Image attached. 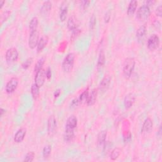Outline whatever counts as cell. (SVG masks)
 I'll return each instance as SVG.
<instances>
[{
    "label": "cell",
    "instance_id": "d4e9b609",
    "mask_svg": "<svg viewBox=\"0 0 162 162\" xmlns=\"http://www.w3.org/2000/svg\"><path fill=\"white\" fill-rule=\"evenodd\" d=\"M67 27L70 30H72V31L77 29L76 20L74 17H71L68 18V22H67Z\"/></svg>",
    "mask_w": 162,
    "mask_h": 162
},
{
    "label": "cell",
    "instance_id": "52a82bcc",
    "mask_svg": "<svg viewBox=\"0 0 162 162\" xmlns=\"http://www.w3.org/2000/svg\"><path fill=\"white\" fill-rule=\"evenodd\" d=\"M18 85V79L17 77H12L10 79L5 87V91L8 94L14 93L17 89Z\"/></svg>",
    "mask_w": 162,
    "mask_h": 162
},
{
    "label": "cell",
    "instance_id": "8992f818",
    "mask_svg": "<svg viewBox=\"0 0 162 162\" xmlns=\"http://www.w3.org/2000/svg\"><path fill=\"white\" fill-rule=\"evenodd\" d=\"M148 48L149 50L153 51L156 49L160 46V38L156 34H152L148 40Z\"/></svg>",
    "mask_w": 162,
    "mask_h": 162
},
{
    "label": "cell",
    "instance_id": "484cf974",
    "mask_svg": "<svg viewBox=\"0 0 162 162\" xmlns=\"http://www.w3.org/2000/svg\"><path fill=\"white\" fill-rule=\"evenodd\" d=\"M39 89H40V87H38L35 83L32 85V87H31V94H32L33 98L34 99H37L38 98L39 96V93H40Z\"/></svg>",
    "mask_w": 162,
    "mask_h": 162
},
{
    "label": "cell",
    "instance_id": "9c48e42d",
    "mask_svg": "<svg viewBox=\"0 0 162 162\" xmlns=\"http://www.w3.org/2000/svg\"><path fill=\"white\" fill-rule=\"evenodd\" d=\"M39 42V32L36 30L34 32L30 33L29 37V46L30 49H34Z\"/></svg>",
    "mask_w": 162,
    "mask_h": 162
},
{
    "label": "cell",
    "instance_id": "d590c367",
    "mask_svg": "<svg viewBox=\"0 0 162 162\" xmlns=\"http://www.w3.org/2000/svg\"><path fill=\"white\" fill-rule=\"evenodd\" d=\"M91 2L90 1H82L80 2V8L83 10H85L89 6Z\"/></svg>",
    "mask_w": 162,
    "mask_h": 162
},
{
    "label": "cell",
    "instance_id": "7bdbcfd3",
    "mask_svg": "<svg viewBox=\"0 0 162 162\" xmlns=\"http://www.w3.org/2000/svg\"><path fill=\"white\" fill-rule=\"evenodd\" d=\"M5 2V1H0V5H1V8L3 7V6L4 5Z\"/></svg>",
    "mask_w": 162,
    "mask_h": 162
},
{
    "label": "cell",
    "instance_id": "b9f144b4",
    "mask_svg": "<svg viewBox=\"0 0 162 162\" xmlns=\"http://www.w3.org/2000/svg\"><path fill=\"white\" fill-rule=\"evenodd\" d=\"M5 113V110H4L3 108H1V116L2 117H3V114Z\"/></svg>",
    "mask_w": 162,
    "mask_h": 162
},
{
    "label": "cell",
    "instance_id": "836d02e7",
    "mask_svg": "<svg viewBox=\"0 0 162 162\" xmlns=\"http://www.w3.org/2000/svg\"><path fill=\"white\" fill-rule=\"evenodd\" d=\"M33 62V58H27L25 62L22 64V67L24 69H27L30 65H31L32 63Z\"/></svg>",
    "mask_w": 162,
    "mask_h": 162
},
{
    "label": "cell",
    "instance_id": "3957f363",
    "mask_svg": "<svg viewBox=\"0 0 162 162\" xmlns=\"http://www.w3.org/2000/svg\"><path fill=\"white\" fill-rule=\"evenodd\" d=\"M18 58V50L15 48H11L6 51L5 59L7 64H12L17 62Z\"/></svg>",
    "mask_w": 162,
    "mask_h": 162
},
{
    "label": "cell",
    "instance_id": "603a6c76",
    "mask_svg": "<svg viewBox=\"0 0 162 162\" xmlns=\"http://www.w3.org/2000/svg\"><path fill=\"white\" fill-rule=\"evenodd\" d=\"M137 6V1H135V0H134V1H131L127 8V15L129 16H133L136 12Z\"/></svg>",
    "mask_w": 162,
    "mask_h": 162
},
{
    "label": "cell",
    "instance_id": "ba28073f",
    "mask_svg": "<svg viewBox=\"0 0 162 162\" xmlns=\"http://www.w3.org/2000/svg\"><path fill=\"white\" fill-rule=\"evenodd\" d=\"M56 120L53 115L50 116L48 120V133L49 136H52L56 130Z\"/></svg>",
    "mask_w": 162,
    "mask_h": 162
},
{
    "label": "cell",
    "instance_id": "e0dca14e",
    "mask_svg": "<svg viewBox=\"0 0 162 162\" xmlns=\"http://www.w3.org/2000/svg\"><path fill=\"white\" fill-rule=\"evenodd\" d=\"M75 134H74V129H69L65 127V130L64 134V139L66 142H72L74 139Z\"/></svg>",
    "mask_w": 162,
    "mask_h": 162
},
{
    "label": "cell",
    "instance_id": "5bb4252c",
    "mask_svg": "<svg viewBox=\"0 0 162 162\" xmlns=\"http://www.w3.org/2000/svg\"><path fill=\"white\" fill-rule=\"evenodd\" d=\"M136 101V96L133 93L128 94L124 99V106L126 109H129L133 106Z\"/></svg>",
    "mask_w": 162,
    "mask_h": 162
},
{
    "label": "cell",
    "instance_id": "e575fe53",
    "mask_svg": "<svg viewBox=\"0 0 162 162\" xmlns=\"http://www.w3.org/2000/svg\"><path fill=\"white\" fill-rule=\"evenodd\" d=\"M81 33V30L79 29L78 28L74 30L72 33V35H71V37H70V39L72 40H75L79 35Z\"/></svg>",
    "mask_w": 162,
    "mask_h": 162
},
{
    "label": "cell",
    "instance_id": "f546056e",
    "mask_svg": "<svg viewBox=\"0 0 162 162\" xmlns=\"http://www.w3.org/2000/svg\"><path fill=\"white\" fill-rule=\"evenodd\" d=\"M89 96V92L88 91H85L84 92L80 95L79 98L78 99L79 101V103H83V102H86L87 103V100Z\"/></svg>",
    "mask_w": 162,
    "mask_h": 162
},
{
    "label": "cell",
    "instance_id": "ac0fdd59",
    "mask_svg": "<svg viewBox=\"0 0 162 162\" xmlns=\"http://www.w3.org/2000/svg\"><path fill=\"white\" fill-rule=\"evenodd\" d=\"M146 34V26L145 25H141L137 30L136 37L139 42H142L145 37Z\"/></svg>",
    "mask_w": 162,
    "mask_h": 162
},
{
    "label": "cell",
    "instance_id": "60d3db41",
    "mask_svg": "<svg viewBox=\"0 0 162 162\" xmlns=\"http://www.w3.org/2000/svg\"><path fill=\"white\" fill-rule=\"evenodd\" d=\"M146 3V5H147V6H149V5H153L155 3V2H153V1H148Z\"/></svg>",
    "mask_w": 162,
    "mask_h": 162
},
{
    "label": "cell",
    "instance_id": "4fadbf2b",
    "mask_svg": "<svg viewBox=\"0 0 162 162\" xmlns=\"http://www.w3.org/2000/svg\"><path fill=\"white\" fill-rule=\"evenodd\" d=\"M60 19L62 22H64L67 18L68 14V3L66 2H64L60 8Z\"/></svg>",
    "mask_w": 162,
    "mask_h": 162
},
{
    "label": "cell",
    "instance_id": "ab89813d",
    "mask_svg": "<svg viewBox=\"0 0 162 162\" xmlns=\"http://www.w3.org/2000/svg\"><path fill=\"white\" fill-rule=\"evenodd\" d=\"M60 93H61V90H60V89H57V90H56V91H55V93H54V96H55V98H58V97L60 96Z\"/></svg>",
    "mask_w": 162,
    "mask_h": 162
},
{
    "label": "cell",
    "instance_id": "74e56055",
    "mask_svg": "<svg viewBox=\"0 0 162 162\" xmlns=\"http://www.w3.org/2000/svg\"><path fill=\"white\" fill-rule=\"evenodd\" d=\"M156 15L158 17H161L162 15V6L160 5L158 7H157L156 10Z\"/></svg>",
    "mask_w": 162,
    "mask_h": 162
},
{
    "label": "cell",
    "instance_id": "d6986e66",
    "mask_svg": "<svg viewBox=\"0 0 162 162\" xmlns=\"http://www.w3.org/2000/svg\"><path fill=\"white\" fill-rule=\"evenodd\" d=\"M98 95V91L96 89H94L91 91L90 94H89L87 100V104L88 106H93L95 104Z\"/></svg>",
    "mask_w": 162,
    "mask_h": 162
},
{
    "label": "cell",
    "instance_id": "6da1fadb",
    "mask_svg": "<svg viewBox=\"0 0 162 162\" xmlns=\"http://www.w3.org/2000/svg\"><path fill=\"white\" fill-rule=\"evenodd\" d=\"M136 65L135 60L133 58H127L125 60L123 65V73L126 79H129L133 74Z\"/></svg>",
    "mask_w": 162,
    "mask_h": 162
},
{
    "label": "cell",
    "instance_id": "9a60e30c",
    "mask_svg": "<svg viewBox=\"0 0 162 162\" xmlns=\"http://www.w3.org/2000/svg\"><path fill=\"white\" fill-rule=\"evenodd\" d=\"M48 37L47 36H43L39 40V42L37 46V51L38 53L41 52L44 48L46 46L48 43Z\"/></svg>",
    "mask_w": 162,
    "mask_h": 162
},
{
    "label": "cell",
    "instance_id": "44dd1931",
    "mask_svg": "<svg viewBox=\"0 0 162 162\" xmlns=\"http://www.w3.org/2000/svg\"><path fill=\"white\" fill-rule=\"evenodd\" d=\"M107 131L102 130L98 135V145L99 146H104L106 144Z\"/></svg>",
    "mask_w": 162,
    "mask_h": 162
},
{
    "label": "cell",
    "instance_id": "7c38bea8",
    "mask_svg": "<svg viewBox=\"0 0 162 162\" xmlns=\"http://www.w3.org/2000/svg\"><path fill=\"white\" fill-rule=\"evenodd\" d=\"M27 134V130L25 128H22L19 129L14 137V141L16 143H20L24 141Z\"/></svg>",
    "mask_w": 162,
    "mask_h": 162
},
{
    "label": "cell",
    "instance_id": "f1b7e54d",
    "mask_svg": "<svg viewBox=\"0 0 162 162\" xmlns=\"http://www.w3.org/2000/svg\"><path fill=\"white\" fill-rule=\"evenodd\" d=\"M52 148L51 145H46L43 150V156L44 158H47L49 156L51 153H52Z\"/></svg>",
    "mask_w": 162,
    "mask_h": 162
},
{
    "label": "cell",
    "instance_id": "83f0119b",
    "mask_svg": "<svg viewBox=\"0 0 162 162\" xmlns=\"http://www.w3.org/2000/svg\"><path fill=\"white\" fill-rule=\"evenodd\" d=\"M121 149L119 148H116L112 150L111 153L110 154V159L111 160H116L120 155Z\"/></svg>",
    "mask_w": 162,
    "mask_h": 162
},
{
    "label": "cell",
    "instance_id": "7402d4cb",
    "mask_svg": "<svg viewBox=\"0 0 162 162\" xmlns=\"http://www.w3.org/2000/svg\"><path fill=\"white\" fill-rule=\"evenodd\" d=\"M105 54L104 51L102 49L100 51L99 54V57L98 60V64H97V67L98 69H100L101 68H103L105 64Z\"/></svg>",
    "mask_w": 162,
    "mask_h": 162
},
{
    "label": "cell",
    "instance_id": "4316f807",
    "mask_svg": "<svg viewBox=\"0 0 162 162\" xmlns=\"http://www.w3.org/2000/svg\"><path fill=\"white\" fill-rule=\"evenodd\" d=\"M45 58L44 57H42V58H40L37 62V63L35 65V67H34V72L36 73L39 70H40V69H42L43 68V66L45 62Z\"/></svg>",
    "mask_w": 162,
    "mask_h": 162
},
{
    "label": "cell",
    "instance_id": "ffe728a7",
    "mask_svg": "<svg viewBox=\"0 0 162 162\" xmlns=\"http://www.w3.org/2000/svg\"><path fill=\"white\" fill-rule=\"evenodd\" d=\"M77 125V118L75 115H71L67 119L66 122V128L74 129Z\"/></svg>",
    "mask_w": 162,
    "mask_h": 162
},
{
    "label": "cell",
    "instance_id": "4dcf8cb0",
    "mask_svg": "<svg viewBox=\"0 0 162 162\" xmlns=\"http://www.w3.org/2000/svg\"><path fill=\"white\" fill-rule=\"evenodd\" d=\"M34 156H35L34 152L30 151L25 155V156L24 159V161L32 162L34 160Z\"/></svg>",
    "mask_w": 162,
    "mask_h": 162
},
{
    "label": "cell",
    "instance_id": "8fae6325",
    "mask_svg": "<svg viewBox=\"0 0 162 162\" xmlns=\"http://www.w3.org/2000/svg\"><path fill=\"white\" fill-rule=\"evenodd\" d=\"M153 120H152L150 118H147L144 122L141 132L143 133L148 134L152 130V129H153Z\"/></svg>",
    "mask_w": 162,
    "mask_h": 162
},
{
    "label": "cell",
    "instance_id": "1f68e13d",
    "mask_svg": "<svg viewBox=\"0 0 162 162\" xmlns=\"http://www.w3.org/2000/svg\"><path fill=\"white\" fill-rule=\"evenodd\" d=\"M96 18L94 15H93L90 18V20H89V29L90 30H93L96 25Z\"/></svg>",
    "mask_w": 162,
    "mask_h": 162
},
{
    "label": "cell",
    "instance_id": "7a4b0ae2",
    "mask_svg": "<svg viewBox=\"0 0 162 162\" xmlns=\"http://www.w3.org/2000/svg\"><path fill=\"white\" fill-rule=\"evenodd\" d=\"M75 55L70 53L64 58L62 63V69L65 72L68 73L72 70L74 65Z\"/></svg>",
    "mask_w": 162,
    "mask_h": 162
},
{
    "label": "cell",
    "instance_id": "cb8c5ba5",
    "mask_svg": "<svg viewBox=\"0 0 162 162\" xmlns=\"http://www.w3.org/2000/svg\"><path fill=\"white\" fill-rule=\"evenodd\" d=\"M39 24V20L38 18L36 17H33L31 20H30V24H29V29L30 32H34L36 30H37V27Z\"/></svg>",
    "mask_w": 162,
    "mask_h": 162
},
{
    "label": "cell",
    "instance_id": "2e32d148",
    "mask_svg": "<svg viewBox=\"0 0 162 162\" xmlns=\"http://www.w3.org/2000/svg\"><path fill=\"white\" fill-rule=\"evenodd\" d=\"M52 3L50 1H46L44 2L41 8H40V14L44 16L48 15L49 14L51 10H52Z\"/></svg>",
    "mask_w": 162,
    "mask_h": 162
},
{
    "label": "cell",
    "instance_id": "30bf717a",
    "mask_svg": "<svg viewBox=\"0 0 162 162\" xmlns=\"http://www.w3.org/2000/svg\"><path fill=\"white\" fill-rule=\"evenodd\" d=\"M111 83V77L109 75H105L99 85V89L102 91V92H105L109 88L110 84Z\"/></svg>",
    "mask_w": 162,
    "mask_h": 162
},
{
    "label": "cell",
    "instance_id": "5b68a950",
    "mask_svg": "<svg viewBox=\"0 0 162 162\" xmlns=\"http://www.w3.org/2000/svg\"><path fill=\"white\" fill-rule=\"evenodd\" d=\"M46 79V70L44 68L40 69L36 74V76H35V79H34L35 84L38 87H41L45 83Z\"/></svg>",
    "mask_w": 162,
    "mask_h": 162
},
{
    "label": "cell",
    "instance_id": "277c9868",
    "mask_svg": "<svg viewBox=\"0 0 162 162\" xmlns=\"http://www.w3.org/2000/svg\"><path fill=\"white\" fill-rule=\"evenodd\" d=\"M151 12L149 7L146 5H144L141 6L137 10L136 17L139 20H147L149 15H150Z\"/></svg>",
    "mask_w": 162,
    "mask_h": 162
},
{
    "label": "cell",
    "instance_id": "f35d334b",
    "mask_svg": "<svg viewBox=\"0 0 162 162\" xmlns=\"http://www.w3.org/2000/svg\"><path fill=\"white\" fill-rule=\"evenodd\" d=\"M110 17H111V15H110V12H107L105 15V17H104V20H105V23H108L110 20Z\"/></svg>",
    "mask_w": 162,
    "mask_h": 162
},
{
    "label": "cell",
    "instance_id": "d6a6232c",
    "mask_svg": "<svg viewBox=\"0 0 162 162\" xmlns=\"http://www.w3.org/2000/svg\"><path fill=\"white\" fill-rule=\"evenodd\" d=\"M11 15V12L9 11V10H6V11L4 12L2 15H1V23L2 24L6 21V20L9 18L10 15Z\"/></svg>",
    "mask_w": 162,
    "mask_h": 162
},
{
    "label": "cell",
    "instance_id": "8d00e7d4",
    "mask_svg": "<svg viewBox=\"0 0 162 162\" xmlns=\"http://www.w3.org/2000/svg\"><path fill=\"white\" fill-rule=\"evenodd\" d=\"M46 79L49 80L51 78H52V70L49 67L48 68V69L46 70Z\"/></svg>",
    "mask_w": 162,
    "mask_h": 162
}]
</instances>
